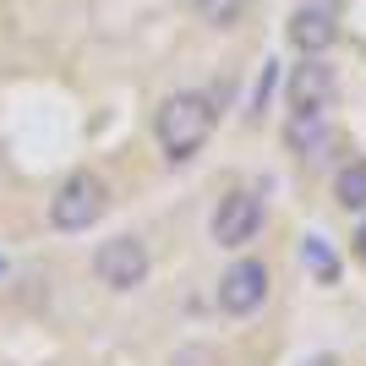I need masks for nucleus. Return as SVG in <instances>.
Listing matches in <instances>:
<instances>
[{
	"mask_svg": "<svg viewBox=\"0 0 366 366\" xmlns=\"http://www.w3.org/2000/svg\"><path fill=\"white\" fill-rule=\"evenodd\" d=\"M214 121L219 109L208 93L186 88V93H169L164 104H159V115H153V137H159V153H164L169 164H192L202 153V142L214 137Z\"/></svg>",
	"mask_w": 366,
	"mask_h": 366,
	"instance_id": "obj_1",
	"label": "nucleus"
},
{
	"mask_svg": "<svg viewBox=\"0 0 366 366\" xmlns=\"http://www.w3.org/2000/svg\"><path fill=\"white\" fill-rule=\"evenodd\" d=\"M109 208V186L93 175V169H71L61 186H55V197H49V224L76 235V229H93L104 219Z\"/></svg>",
	"mask_w": 366,
	"mask_h": 366,
	"instance_id": "obj_2",
	"label": "nucleus"
},
{
	"mask_svg": "<svg viewBox=\"0 0 366 366\" xmlns=\"http://www.w3.org/2000/svg\"><path fill=\"white\" fill-rule=\"evenodd\" d=\"M262 301H268V262L262 257H235L224 268V279H219V312L235 322L257 317Z\"/></svg>",
	"mask_w": 366,
	"mask_h": 366,
	"instance_id": "obj_3",
	"label": "nucleus"
},
{
	"mask_svg": "<svg viewBox=\"0 0 366 366\" xmlns=\"http://www.w3.org/2000/svg\"><path fill=\"white\" fill-rule=\"evenodd\" d=\"M257 229H262V197L252 186H229L224 197H219V208H214V246L241 252Z\"/></svg>",
	"mask_w": 366,
	"mask_h": 366,
	"instance_id": "obj_4",
	"label": "nucleus"
},
{
	"mask_svg": "<svg viewBox=\"0 0 366 366\" xmlns=\"http://www.w3.org/2000/svg\"><path fill=\"white\" fill-rule=\"evenodd\" d=\"M148 268H153V257L137 235H115V241H104L93 252V274L109 290H137L142 279H148Z\"/></svg>",
	"mask_w": 366,
	"mask_h": 366,
	"instance_id": "obj_5",
	"label": "nucleus"
},
{
	"mask_svg": "<svg viewBox=\"0 0 366 366\" xmlns=\"http://www.w3.org/2000/svg\"><path fill=\"white\" fill-rule=\"evenodd\" d=\"M339 76L322 55H301V66H290V82H285V104L290 109H328L334 104Z\"/></svg>",
	"mask_w": 366,
	"mask_h": 366,
	"instance_id": "obj_6",
	"label": "nucleus"
},
{
	"mask_svg": "<svg viewBox=\"0 0 366 366\" xmlns=\"http://www.w3.org/2000/svg\"><path fill=\"white\" fill-rule=\"evenodd\" d=\"M334 6H322V0H306V6H295L290 22H285V39H290V49H301V55H322V49L334 44Z\"/></svg>",
	"mask_w": 366,
	"mask_h": 366,
	"instance_id": "obj_7",
	"label": "nucleus"
},
{
	"mask_svg": "<svg viewBox=\"0 0 366 366\" xmlns=\"http://www.w3.org/2000/svg\"><path fill=\"white\" fill-rule=\"evenodd\" d=\"M285 142H290L301 159L328 153V142H334V121H328V109H290V121H285Z\"/></svg>",
	"mask_w": 366,
	"mask_h": 366,
	"instance_id": "obj_8",
	"label": "nucleus"
},
{
	"mask_svg": "<svg viewBox=\"0 0 366 366\" xmlns=\"http://www.w3.org/2000/svg\"><path fill=\"white\" fill-rule=\"evenodd\" d=\"M334 197H339V208H350V214H366V159H355V164L339 169Z\"/></svg>",
	"mask_w": 366,
	"mask_h": 366,
	"instance_id": "obj_9",
	"label": "nucleus"
},
{
	"mask_svg": "<svg viewBox=\"0 0 366 366\" xmlns=\"http://www.w3.org/2000/svg\"><path fill=\"white\" fill-rule=\"evenodd\" d=\"M197 11H202V22H208V28H235V22H241L246 16V0H197Z\"/></svg>",
	"mask_w": 366,
	"mask_h": 366,
	"instance_id": "obj_10",
	"label": "nucleus"
},
{
	"mask_svg": "<svg viewBox=\"0 0 366 366\" xmlns=\"http://www.w3.org/2000/svg\"><path fill=\"white\" fill-rule=\"evenodd\" d=\"M301 252H306V262H312V274H317L322 285H334V279H339V257H328L322 235H306V241H301Z\"/></svg>",
	"mask_w": 366,
	"mask_h": 366,
	"instance_id": "obj_11",
	"label": "nucleus"
},
{
	"mask_svg": "<svg viewBox=\"0 0 366 366\" xmlns=\"http://www.w3.org/2000/svg\"><path fill=\"white\" fill-rule=\"evenodd\" d=\"M355 257L366 262V219H361V229H355Z\"/></svg>",
	"mask_w": 366,
	"mask_h": 366,
	"instance_id": "obj_12",
	"label": "nucleus"
}]
</instances>
